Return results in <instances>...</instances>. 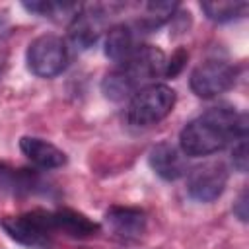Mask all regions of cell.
<instances>
[{
    "label": "cell",
    "mask_w": 249,
    "mask_h": 249,
    "mask_svg": "<svg viewBox=\"0 0 249 249\" xmlns=\"http://www.w3.org/2000/svg\"><path fill=\"white\" fill-rule=\"evenodd\" d=\"M200 10L206 14L210 21L226 23V21L243 18L249 10V4L241 0H218V2H202Z\"/></svg>",
    "instance_id": "cell-14"
},
{
    "label": "cell",
    "mask_w": 249,
    "mask_h": 249,
    "mask_svg": "<svg viewBox=\"0 0 249 249\" xmlns=\"http://www.w3.org/2000/svg\"><path fill=\"white\" fill-rule=\"evenodd\" d=\"M105 16L107 12L101 6H80V10L72 16L68 33L70 41L76 49H89L97 43V39L103 33L105 27Z\"/></svg>",
    "instance_id": "cell-8"
},
{
    "label": "cell",
    "mask_w": 249,
    "mask_h": 249,
    "mask_svg": "<svg viewBox=\"0 0 249 249\" xmlns=\"http://www.w3.org/2000/svg\"><path fill=\"white\" fill-rule=\"evenodd\" d=\"M237 78V68L222 58H208L200 62L189 78V86L195 95L202 99H212L228 91Z\"/></svg>",
    "instance_id": "cell-6"
},
{
    "label": "cell",
    "mask_w": 249,
    "mask_h": 249,
    "mask_svg": "<svg viewBox=\"0 0 249 249\" xmlns=\"http://www.w3.org/2000/svg\"><path fill=\"white\" fill-rule=\"evenodd\" d=\"M142 35H144V29L136 21L113 25L105 35V47H103L105 56L115 62L126 60L144 45Z\"/></svg>",
    "instance_id": "cell-9"
},
{
    "label": "cell",
    "mask_w": 249,
    "mask_h": 249,
    "mask_svg": "<svg viewBox=\"0 0 249 249\" xmlns=\"http://www.w3.org/2000/svg\"><path fill=\"white\" fill-rule=\"evenodd\" d=\"M4 29H6V16L0 12V35L4 33Z\"/></svg>",
    "instance_id": "cell-22"
},
{
    "label": "cell",
    "mask_w": 249,
    "mask_h": 249,
    "mask_svg": "<svg viewBox=\"0 0 249 249\" xmlns=\"http://www.w3.org/2000/svg\"><path fill=\"white\" fill-rule=\"evenodd\" d=\"M148 163L156 175L165 181H177L187 171V160L181 148L171 142H158L148 152Z\"/></svg>",
    "instance_id": "cell-10"
},
{
    "label": "cell",
    "mask_w": 249,
    "mask_h": 249,
    "mask_svg": "<svg viewBox=\"0 0 249 249\" xmlns=\"http://www.w3.org/2000/svg\"><path fill=\"white\" fill-rule=\"evenodd\" d=\"M187 58H189V53H187L185 49H177V51L171 54V58L165 60V72H163V76H165V78H175V76L185 68Z\"/></svg>",
    "instance_id": "cell-18"
},
{
    "label": "cell",
    "mask_w": 249,
    "mask_h": 249,
    "mask_svg": "<svg viewBox=\"0 0 249 249\" xmlns=\"http://www.w3.org/2000/svg\"><path fill=\"white\" fill-rule=\"evenodd\" d=\"M177 8H179V4H175V2H148L144 6V16L136 23L144 29V33H148V31L163 25L165 21H169L175 16Z\"/></svg>",
    "instance_id": "cell-15"
},
{
    "label": "cell",
    "mask_w": 249,
    "mask_h": 249,
    "mask_svg": "<svg viewBox=\"0 0 249 249\" xmlns=\"http://www.w3.org/2000/svg\"><path fill=\"white\" fill-rule=\"evenodd\" d=\"M165 54L154 45H142L132 56L119 62L117 68L105 74L101 91L111 101H123L132 97L138 89L150 86L152 80L163 76Z\"/></svg>",
    "instance_id": "cell-2"
},
{
    "label": "cell",
    "mask_w": 249,
    "mask_h": 249,
    "mask_svg": "<svg viewBox=\"0 0 249 249\" xmlns=\"http://www.w3.org/2000/svg\"><path fill=\"white\" fill-rule=\"evenodd\" d=\"M0 226L10 239L35 249H47L54 233L49 210H31L18 216H4Z\"/></svg>",
    "instance_id": "cell-4"
},
{
    "label": "cell",
    "mask_w": 249,
    "mask_h": 249,
    "mask_svg": "<svg viewBox=\"0 0 249 249\" xmlns=\"http://www.w3.org/2000/svg\"><path fill=\"white\" fill-rule=\"evenodd\" d=\"M0 187L10 191H29L33 187V175L27 169H10L0 163Z\"/></svg>",
    "instance_id": "cell-17"
},
{
    "label": "cell",
    "mask_w": 249,
    "mask_h": 249,
    "mask_svg": "<svg viewBox=\"0 0 249 249\" xmlns=\"http://www.w3.org/2000/svg\"><path fill=\"white\" fill-rule=\"evenodd\" d=\"M228 185V167L222 161H204L187 177V193L198 202L216 200Z\"/></svg>",
    "instance_id": "cell-7"
},
{
    "label": "cell",
    "mask_w": 249,
    "mask_h": 249,
    "mask_svg": "<svg viewBox=\"0 0 249 249\" xmlns=\"http://www.w3.org/2000/svg\"><path fill=\"white\" fill-rule=\"evenodd\" d=\"M27 68L39 78H54L68 64V47L62 37L45 33L35 37L25 53Z\"/></svg>",
    "instance_id": "cell-5"
},
{
    "label": "cell",
    "mask_w": 249,
    "mask_h": 249,
    "mask_svg": "<svg viewBox=\"0 0 249 249\" xmlns=\"http://www.w3.org/2000/svg\"><path fill=\"white\" fill-rule=\"evenodd\" d=\"M231 163L239 173L247 171V136L239 138L231 150Z\"/></svg>",
    "instance_id": "cell-19"
},
{
    "label": "cell",
    "mask_w": 249,
    "mask_h": 249,
    "mask_svg": "<svg viewBox=\"0 0 249 249\" xmlns=\"http://www.w3.org/2000/svg\"><path fill=\"white\" fill-rule=\"evenodd\" d=\"M27 12L31 14H37L41 18H54V16H64V14H70L74 16L80 6L78 4H64V2H51V0H35V2H23L21 4Z\"/></svg>",
    "instance_id": "cell-16"
},
{
    "label": "cell",
    "mask_w": 249,
    "mask_h": 249,
    "mask_svg": "<svg viewBox=\"0 0 249 249\" xmlns=\"http://www.w3.org/2000/svg\"><path fill=\"white\" fill-rule=\"evenodd\" d=\"M175 91L165 84H150L138 89L128 103L126 121L132 126H150L165 119L175 107Z\"/></svg>",
    "instance_id": "cell-3"
},
{
    "label": "cell",
    "mask_w": 249,
    "mask_h": 249,
    "mask_svg": "<svg viewBox=\"0 0 249 249\" xmlns=\"http://www.w3.org/2000/svg\"><path fill=\"white\" fill-rule=\"evenodd\" d=\"M247 136V115L230 105H218L191 123L179 134V148L185 156L200 158L226 148L230 142Z\"/></svg>",
    "instance_id": "cell-1"
},
{
    "label": "cell",
    "mask_w": 249,
    "mask_h": 249,
    "mask_svg": "<svg viewBox=\"0 0 249 249\" xmlns=\"http://www.w3.org/2000/svg\"><path fill=\"white\" fill-rule=\"evenodd\" d=\"M109 228L124 239L140 237L146 230V214L140 208L132 206H111L105 214Z\"/></svg>",
    "instance_id": "cell-12"
},
{
    "label": "cell",
    "mask_w": 249,
    "mask_h": 249,
    "mask_svg": "<svg viewBox=\"0 0 249 249\" xmlns=\"http://www.w3.org/2000/svg\"><path fill=\"white\" fill-rule=\"evenodd\" d=\"M233 214H235L241 222H247V191H241L237 202L233 204Z\"/></svg>",
    "instance_id": "cell-20"
},
{
    "label": "cell",
    "mask_w": 249,
    "mask_h": 249,
    "mask_svg": "<svg viewBox=\"0 0 249 249\" xmlns=\"http://www.w3.org/2000/svg\"><path fill=\"white\" fill-rule=\"evenodd\" d=\"M19 150L23 152V156H27L31 163L43 169H56L66 163V154L60 148L37 136H21Z\"/></svg>",
    "instance_id": "cell-11"
},
{
    "label": "cell",
    "mask_w": 249,
    "mask_h": 249,
    "mask_svg": "<svg viewBox=\"0 0 249 249\" xmlns=\"http://www.w3.org/2000/svg\"><path fill=\"white\" fill-rule=\"evenodd\" d=\"M6 68H8V54L4 51H0V78L4 76Z\"/></svg>",
    "instance_id": "cell-21"
},
{
    "label": "cell",
    "mask_w": 249,
    "mask_h": 249,
    "mask_svg": "<svg viewBox=\"0 0 249 249\" xmlns=\"http://www.w3.org/2000/svg\"><path fill=\"white\" fill-rule=\"evenodd\" d=\"M54 231H62L72 237H89L99 231V224L88 218L86 214L72 208H58L51 212Z\"/></svg>",
    "instance_id": "cell-13"
}]
</instances>
